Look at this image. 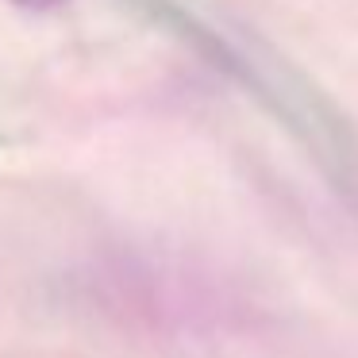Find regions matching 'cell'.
Masks as SVG:
<instances>
[{
	"mask_svg": "<svg viewBox=\"0 0 358 358\" xmlns=\"http://www.w3.org/2000/svg\"><path fill=\"white\" fill-rule=\"evenodd\" d=\"M16 8H35V12H43V8H55V4H62V0H12Z\"/></svg>",
	"mask_w": 358,
	"mask_h": 358,
	"instance_id": "obj_1",
	"label": "cell"
}]
</instances>
